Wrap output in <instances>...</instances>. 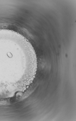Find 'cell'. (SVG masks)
<instances>
[{"instance_id":"1","label":"cell","mask_w":76,"mask_h":121,"mask_svg":"<svg viewBox=\"0 0 76 121\" xmlns=\"http://www.w3.org/2000/svg\"><path fill=\"white\" fill-rule=\"evenodd\" d=\"M11 37L0 36V78L5 70L18 65L31 67L37 61L35 54L22 44L15 49V42Z\"/></svg>"}]
</instances>
